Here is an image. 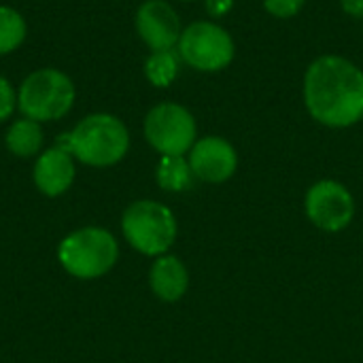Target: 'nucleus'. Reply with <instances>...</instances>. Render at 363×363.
<instances>
[{"label":"nucleus","instance_id":"obj_1","mask_svg":"<svg viewBox=\"0 0 363 363\" xmlns=\"http://www.w3.org/2000/svg\"><path fill=\"white\" fill-rule=\"evenodd\" d=\"M304 102L323 125L357 123L363 117V72L340 55H321L304 74Z\"/></svg>","mask_w":363,"mask_h":363},{"label":"nucleus","instance_id":"obj_2","mask_svg":"<svg viewBox=\"0 0 363 363\" xmlns=\"http://www.w3.org/2000/svg\"><path fill=\"white\" fill-rule=\"evenodd\" d=\"M57 147L72 153V157L85 166L108 168L125 157L130 149V132L115 115L94 113L81 119L68 134H62Z\"/></svg>","mask_w":363,"mask_h":363},{"label":"nucleus","instance_id":"obj_3","mask_svg":"<svg viewBox=\"0 0 363 363\" xmlns=\"http://www.w3.org/2000/svg\"><path fill=\"white\" fill-rule=\"evenodd\" d=\"M74 104V85L57 68H40L23 79L17 91V108L32 121H57Z\"/></svg>","mask_w":363,"mask_h":363},{"label":"nucleus","instance_id":"obj_4","mask_svg":"<svg viewBox=\"0 0 363 363\" xmlns=\"http://www.w3.org/2000/svg\"><path fill=\"white\" fill-rule=\"evenodd\" d=\"M62 268L74 279H98L104 277L119 257L115 236L102 228H83L68 234L57 249Z\"/></svg>","mask_w":363,"mask_h":363},{"label":"nucleus","instance_id":"obj_5","mask_svg":"<svg viewBox=\"0 0 363 363\" xmlns=\"http://www.w3.org/2000/svg\"><path fill=\"white\" fill-rule=\"evenodd\" d=\"M121 230L138 253L160 257L177 238V219L168 206L153 200H138L125 208Z\"/></svg>","mask_w":363,"mask_h":363},{"label":"nucleus","instance_id":"obj_6","mask_svg":"<svg viewBox=\"0 0 363 363\" xmlns=\"http://www.w3.org/2000/svg\"><path fill=\"white\" fill-rule=\"evenodd\" d=\"M181 60L202 72L223 70L234 57L232 36L213 21H194L189 23L179 38Z\"/></svg>","mask_w":363,"mask_h":363},{"label":"nucleus","instance_id":"obj_7","mask_svg":"<svg viewBox=\"0 0 363 363\" xmlns=\"http://www.w3.org/2000/svg\"><path fill=\"white\" fill-rule=\"evenodd\" d=\"M145 138L162 155H185L196 145V119L185 106L162 102L145 117Z\"/></svg>","mask_w":363,"mask_h":363},{"label":"nucleus","instance_id":"obj_8","mask_svg":"<svg viewBox=\"0 0 363 363\" xmlns=\"http://www.w3.org/2000/svg\"><path fill=\"white\" fill-rule=\"evenodd\" d=\"M306 215L317 228L340 232L351 223L355 202L349 189L338 181H319L306 194Z\"/></svg>","mask_w":363,"mask_h":363},{"label":"nucleus","instance_id":"obj_9","mask_svg":"<svg viewBox=\"0 0 363 363\" xmlns=\"http://www.w3.org/2000/svg\"><path fill=\"white\" fill-rule=\"evenodd\" d=\"M136 32L151 51H168L179 45L181 21L166 0H147L136 13Z\"/></svg>","mask_w":363,"mask_h":363},{"label":"nucleus","instance_id":"obj_10","mask_svg":"<svg viewBox=\"0 0 363 363\" xmlns=\"http://www.w3.org/2000/svg\"><path fill=\"white\" fill-rule=\"evenodd\" d=\"M189 166L194 177L206 183H223L228 181L238 166V157L234 147L219 136H206L198 140L189 151Z\"/></svg>","mask_w":363,"mask_h":363},{"label":"nucleus","instance_id":"obj_11","mask_svg":"<svg viewBox=\"0 0 363 363\" xmlns=\"http://www.w3.org/2000/svg\"><path fill=\"white\" fill-rule=\"evenodd\" d=\"M34 185L40 194L55 198L62 196L74 181V157L62 147H51L43 151L32 170Z\"/></svg>","mask_w":363,"mask_h":363},{"label":"nucleus","instance_id":"obj_12","mask_svg":"<svg viewBox=\"0 0 363 363\" xmlns=\"http://www.w3.org/2000/svg\"><path fill=\"white\" fill-rule=\"evenodd\" d=\"M153 294L164 302H177L189 287V274L183 262L174 255H160L149 272Z\"/></svg>","mask_w":363,"mask_h":363},{"label":"nucleus","instance_id":"obj_13","mask_svg":"<svg viewBox=\"0 0 363 363\" xmlns=\"http://www.w3.org/2000/svg\"><path fill=\"white\" fill-rule=\"evenodd\" d=\"M4 143H6V149L13 155H17V157H32L43 147V128H40L38 121H32L28 117L17 119L15 123H11Z\"/></svg>","mask_w":363,"mask_h":363},{"label":"nucleus","instance_id":"obj_14","mask_svg":"<svg viewBox=\"0 0 363 363\" xmlns=\"http://www.w3.org/2000/svg\"><path fill=\"white\" fill-rule=\"evenodd\" d=\"M157 185L166 191H185L194 183V170L183 155H162L155 170Z\"/></svg>","mask_w":363,"mask_h":363},{"label":"nucleus","instance_id":"obj_15","mask_svg":"<svg viewBox=\"0 0 363 363\" xmlns=\"http://www.w3.org/2000/svg\"><path fill=\"white\" fill-rule=\"evenodd\" d=\"M145 74L155 87H168L179 74V55L168 51H151L145 62Z\"/></svg>","mask_w":363,"mask_h":363},{"label":"nucleus","instance_id":"obj_16","mask_svg":"<svg viewBox=\"0 0 363 363\" xmlns=\"http://www.w3.org/2000/svg\"><path fill=\"white\" fill-rule=\"evenodd\" d=\"M26 19L19 11L0 4V55L15 51L26 40Z\"/></svg>","mask_w":363,"mask_h":363},{"label":"nucleus","instance_id":"obj_17","mask_svg":"<svg viewBox=\"0 0 363 363\" xmlns=\"http://www.w3.org/2000/svg\"><path fill=\"white\" fill-rule=\"evenodd\" d=\"M304 2L306 0H264V6L270 15L287 19V17H294L296 13H300Z\"/></svg>","mask_w":363,"mask_h":363},{"label":"nucleus","instance_id":"obj_18","mask_svg":"<svg viewBox=\"0 0 363 363\" xmlns=\"http://www.w3.org/2000/svg\"><path fill=\"white\" fill-rule=\"evenodd\" d=\"M15 106H17L15 89H13V85L4 77H0V123L6 121L13 115Z\"/></svg>","mask_w":363,"mask_h":363},{"label":"nucleus","instance_id":"obj_19","mask_svg":"<svg viewBox=\"0 0 363 363\" xmlns=\"http://www.w3.org/2000/svg\"><path fill=\"white\" fill-rule=\"evenodd\" d=\"M340 6L345 13H349L351 17L363 19V0H340Z\"/></svg>","mask_w":363,"mask_h":363},{"label":"nucleus","instance_id":"obj_20","mask_svg":"<svg viewBox=\"0 0 363 363\" xmlns=\"http://www.w3.org/2000/svg\"><path fill=\"white\" fill-rule=\"evenodd\" d=\"M206 9L211 15H223L232 9V0H206Z\"/></svg>","mask_w":363,"mask_h":363},{"label":"nucleus","instance_id":"obj_21","mask_svg":"<svg viewBox=\"0 0 363 363\" xmlns=\"http://www.w3.org/2000/svg\"><path fill=\"white\" fill-rule=\"evenodd\" d=\"M185 2H187V0H185Z\"/></svg>","mask_w":363,"mask_h":363}]
</instances>
